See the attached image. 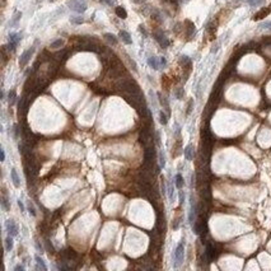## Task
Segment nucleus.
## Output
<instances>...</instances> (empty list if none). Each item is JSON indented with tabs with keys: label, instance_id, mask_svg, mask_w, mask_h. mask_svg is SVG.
<instances>
[{
	"label": "nucleus",
	"instance_id": "f257e3e1",
	"mask_svg": "<svg viewBox=\"0 0 271 271\" xmlns=\"http://www.w3.org/2000/svg\"><path fill=\"white\" fill-rule=\"evenodd\" d=\"M183 256H185V243L180 242L176 247L175 251V266L178 267V266L183 262Z\"/></svg>",
	"mask_w": 271,
	"mask_h": 271
},
{
	"label": "nucleus",
	"instance_id": "f03ea898",
	"mask_svg": "<svg viewBox=\"0 0 271 271\" xmlns=\"http://www.w3.org/2000/svg\"><path fill=\"white\" fill-rule=\"evenodd\" d=\"M5 227H7V230H8V234L12 235V237H15L17 234H18V225L15 224L14 220H12L9 219L8 222L5 223Z\"/></svg>",
	"mask_w": 271,
	"mask_h": 271
},
{
	"label": "nucleus",
	"instance_id": "7ed1b4c3",
	"mask_svg": "<svg viewBox=\"0 0 271 271\" xmlns=\"http://www.w3.org/2000/svg\"><path fill=\"white\" fill-rule=\"evenodd\" d=\"M33 51H35V49L32 47V49H28L26 52H23L22 57H20V60H19V66H20V67H24V66L28 64V61L31 60V56H32Z\"/></svg>",
	"mask_w": 271,
	"mask_h": 271
},
{
	"label": "nucleus",
	"instance_id": "20e7f679",
	"mask_svg": "<svg viewBox=\"0 0 271 271\" xmlns=\"http://www.w3.org/2000/svg\"><path fill=\"white\" fill-rule=\"evenodd\" d=\"M69 5H70L71 9L75 10V12H78V13H83V12L87 9L86 4L82 3L80 0H73V1L69 3Z\"/></svg>",
	"mask_w": 271,
	"mask_h": 271
},
{
	"label": "nucleus",
	"instance_id": "39448f33",
	"mask_svg": "<svg viewBox=\"0 0 271 271\" xmlns=\"http://www.w3.org/2000/svg\"><path fill=\"white\" fill-rule=\"evenodd\" d=\"M271 13V5L270 7H267V8H262L261 10H258L257 13L253 15V20H261V19H264V18H266V17H267L269 14Z\"/></svg>",
	"mask_w": 271,
	"mask_h": 271
},
{
	"label": "nucleus",
	"instance_id": "423d86ee",
	"mask_svg": "<svg viewBox=\"0 0 271 271\" xmlns=\"http://www.w3.org/2000/svg\"><path fill=\"white\" fill-rule=\"evenodd\" d=\"M154 37H155V40L158 41V43L162 46V47H168L169 41L167 40V37L164 36L162 32H155V33H154Z\"/></svg>",
	"mask_w": 271,
	"mask_h": 271
},
{
	"label": "nucleus",
	"instance_id": "0eeeda50",
	"mask_svg": "<svg viewBox=\"0 0 271 271\" xmlns=\"http://www.w3.org/2000/svg\"><path fill=\"white\" fill-rule=\"evenodd\" d=\"M181 148H182V143L181 139H177L176 143L173 144V150H172V155L173 157H178L181 153Z\"/></svg>",
	"mask_w": 271,
	"mask_h": 271
},
{
	"label": "nucleus",
	"instance_id": "6e6552de",
	"mask_svg": "<svg viewBox=\"0 0 271 271\" xmlns=\"http://www.w3.org/2000/svg\"><path fill=\"white\" fill-rule=\"evenodd\" d=\"M193 157H195V151H193L192 145L190 144V145H187L186 146V149H185V158L187 160H192Z\"/></svg>",
	"mask_w": 271,
	"mask_h": 271
},
{
	"label": "nucleus",
	"instance_id": "1a4fd4ad",
	"mask_svg": "<svg viewBox=\"0 0 271 271\" xmlns=\"http://www.w3.org/2000/svg\"><path fill=\"white\" fill-rule=\"evenodd\" d=\"M10 175H12V181H13V185L15 186V187H19V186H20V181H19V177H18V175H17V171H15V168H12V171H10Z\"/></svg>",
	"mask_w": 271,
	"mask_h": 271
},
{
	"label": "nucleus",
	"instance_id": "9d476101",
	"mask_svg": "<svg viewBox=\"0 0 271 271\" xmlns=\"http://www.w3.org/2000/svg\"><path fill=\"white\" fill-rule=\"evenodd\" d=\"M186 26H187V28H186V32H187V37H191L193 33H195V26H193V23L190 22V20H186Z\"/></svg>",
	"mask_w": 271,
	"mask_h": 271
},
{
	"label": "nucleus",
	"instance_id": "9b49d317",
	"mask_svg": "<svg viewBox=\"0 0 271 271\" xmlns=\"http://www.w3.org/2000/svg\"><path fill=\"white\" fill-rule=\"evenodd\" d=\"M175 182H176V187L177 188H182V187H183V183H185V182H183V177H182V175H180V173H177V175H176V178H175Z\"/></svg>",
	"mask_w": 271,
	"mask_h": 271
},
{
	"label": "nucleus",
	"instance_id": "f8f14e48",
	"mask_svg": "<svg viewBox=\"0 0 271 271\" xmlns=\"http://www.w3.org/2000/svg\"><path fill=\"white\" fill-rule=\"evenodd\" d=\"M120 37H121V40L124 41L125 43H128V45H130L131 42H133V41H131V38H130V35L126 31H121L120 32Z\"/></svg>",
	"mask_w": 271,
	"mask_h": 271
},
{
	"label": "nucleus",
	"instance_id": "ddd939ff",
	"mask_svg": "<svg viewBox=\"0 0 271 271\" xmlns=\"http://www.w3.org/2000/svg\"><path fill=\"white\" fill-rule=\"evenodd\" d=\"M116 14H117L118 18H122V19H125L126 17H128V13H126V10L122 7H117L116 8Z\"/></svg>",
	"mask_w": 271,
	"mask_h": 271
},
{
	"label": "nucleus",
	"instance_id": "4468645a",
	"mask_svg": "<svg viewBox=\"0 0 271 271\" xmlns=\"http://www.w3.org/2000/svg\"><path fill=\"white\" fill-rule=\"evenodd\" d=\"M36 262H37V266H36V269L37 270H47V267H46V265H45V262L42 261V258L40 256H36Z\"/></svg>",
	"mask_w": 271,
	"mask_h": 271
},
{
	"label": "nucleus",
	"instance_id": "2eb2a0df",
	"mask_svg": "<svg viewBox=\"0 0 271 271\" xmlns=\"http://www.w3.org/2000/svg\"><path fill=\"white\" fill-rule=\"evenodd\" d=\"M12 248H13V237L8 235L7 239H5V249L7 251H10Z\"/></svg>",
	"mask_w": 271,
	"mask_h": 271
},
{
	"label": "nucleus",
	"instance_id": "dca6fc26",
	"mask_svg": "<svg viewBox=\"0 0 271 271\" xmlns=\"http://www.w3.org/2000/svg\"><path fill=\"white\" fill-rule=\"evenodd\" d=\"M104 38L107 40L109 43H112V45H116L117 43V38H116V36H113L111 35V33H106L104 35Z\"/></svg>",
	"mask_w": 271,
	"mask_h": 271
},
{
	"label": "nucleus",
	"instance_id": "f3484780",
	"mask_svg": "<svg viewBox=\"0 0 271 271\" xmlns=\"http://www.w3.org/2000/svg\"><path fill=\"white\" fill-rule=\"evenodd\" d=\"M148 64H149L153 69H159V65H158V60H157V57H149V60H148Z\"/></svg>",
	"mask_w": 271,
	"mask_h": 271
},
{
	"label": "nucleus",
	"instance_id": "a211bd4d",
	"mask_svg": "<svg viewBox=\"0 0 271 271\" xmlns=\"http://www.w3.org/2000/svg\"><path fill=\"white\" fill-rule=\"evenodd\" d=\"M159 122L162 125H167V122H168V117H167V115L163 111L159 112Z\"/></svg>",
	"mask_w": 271,
	"mask_h": 271
},
{
	"label": "nucleus",
	"instance_id": "6ab92c4d",
	"mask_svg": "<svg viewBox=\"0 0 271 271\" xmlns=\"http://www.w3.org/2000/svg\"><path fill=\"white\" fill-rule=\"evenodd\" d=\"M20 40V36L18 35V33H12V35L9 36V42H12V43H18V41Z\"/></svg>",
	"mask_w": 271,
	"mask_h": 271
},
{
	"label": "nucleus",
	"instance_id": "aec40b11",
	"mask_svg": "<svg viewBox=\"0 0 271 271\" xmlns=\"http://www.w3.org/2000/svg\"><path fill=\"white\" fill-rule=\"evenodd\" d=\"M162 84H163L164 89H168V88L171 87V84H172V80H169L168 77H166V75H164L163 79H162Z\"/></svg>",
	"mask_w": 271,
	"mask_h": 271
},
{
	"label": "nucleus",
	"instance_id": "412c9836",
	"mask_svg": "<svg viewBox=\"0 0 271 271\" xmlns=\"http://www.w3.org/2000/svg\"><path fill=\"white\" fill-rule=\"evenodd\" d=\"M62 45H64V41L60 38V40H56L55 42H52V43L50 45V47H51V49H59V47H61Z\"/></svg>",
	"mask_w": 271,
	"mask_h": 271
},
{
	"label": "nucleus",
	"instance_id": "4be33fe9",
	"mask_svg": "<svg viewBox=\"0 0 271 271\" xmlns=\"http://www.w3.org/2000/svg\"><path fill=\"white\" fill-rule=\"evenodd\" d=\"M1 205H3V207H4V210L5 211H8L10 209V205H9V202H8V199H7V196L5 195H4L3 196V200H1Z\"/></svg>",
	"mask_w": 271,
	"mask_h": 271
},
{
	"label": "nucleus",
	"instance_id": "5701e85b",
	"mask_svg": "<svg viewBox=\"0 0 271 271\" xmlns=\"http://www.w3.org/2000/svg\"><path fill=\"white\" fill-rule=\"evenodd\" d=\"M159 96V99H160V103H162L163 106H164V108L167 109V111H169V104H168V101L166 99V98H163L162 97V94H158Z\"/></svg>",
	"mask_w": 271,
	"mask_h": 271
},
{
	"label": "nucleus",
	"instance_id": "b1692460",
	"mask_svg": "<svg viewBox=\"0 0 271 271\" xmlns=\"http://www.w3.org/2000/svg\"><path fill=\"white\" fill-rule=\"evenodd\" d=\"M28 211H29V214H31L32 217H36V209H35V206H33V204L31 201L28 202Z\"/></svg>",
	"mask_w": 271,
	"mask_h": 271
},
{
	"label": "nucleus",
	"instance_id": "393cba45",
	"mask_svg": "<svg viewBox=\"0 0 271 271\" xmlns=\"http://www.w3.org/2000/svg\"><path fill=\"white\" fill-rule=\"evenodd\" d=\"M249 5H252V7H257V5H260V4L264 3V0H247Z\"/></svg>",
	"mask_w": 271,
	"mask_h": 271
},
{
	"label": "nucleus",
	"instance_id": "a878e982",
	"mask_svg": "<svg viewBox=\"0 0 271 271\" xmlns=\"http://www.w3.org/2000/svg\"><path fill=\"white\" fill-rule=\"evenodd\" d=\"M14 99H15V91H10L9 92V102L13 103Z\"/></svg>",
	"mask_w": 271,
	"mask_h": 271
},
{
	"label": "nucleus",
	"instance_id": "bb28decb",
	"mask_svg": "<svg viewBox=\"0 0 271 271\" xmlns=\"http://www.w3.org/2000/svg\"><path fill=\"white\" fill-rule=\"evenodd\" d=\"M45 243H46V248H47L49 251L52 253V252H54V247H52V244L50 243V241H49V239H46V241H45Z\"/></svg>",
	"mask_w": 271,
	"mask_h": 271
},
{
	"label": "nucleus",
	"instance_id": "cd10ccee",
	"mask_svg": "<svg viewBox=\"0 0 271 271\" xmlns=\"http://www.w3.org/2000/svg\"><path fill=\"white\" fill-rule=\"evenodd\" d=\"M192 104H193V101L191 99V101L188 102V104H187V111H186V115H188V113L192 111Z\"/></svg>",
	"mask_w": 271,
	"mask_h": 271
},
{
	"label": "nucleus",
	"instance_id": "c85d7f7f",
	"mask_svg": "<svg viewBox=\"0 0 271 271\" xmlns=\"http://www.w3.org/2000/svg\"><path fill=\"white\" fill-rule=\"evenodd\" d=\"M159 160H160V164H159V166H160V167H164V164H166V160H164V157H163L162 153L159 154Z\"/></svg>",
	"mask_w": 271,
	"mask_h": 271
},
{
	"label": "nucleus",
	"instance_id": "c756f323",
	"mask_svg": "<svg viewBox=\"0 0 271 271\" xmlns=\"http://www.w3.org/2000/svg\"><path fill=\"white\" fill-rule=\"evenodd\" d=\"M176 96H177V98H182V96H183V89H182V88H180V89H177Z\"/></svg>",
	"mask_w": 271,
	"mask_h": 271
},
{
	"label": "nucleus",
	"instance_id": "7c9ffc66",
	"mask_svg": "<svg viewBox=\"0 0 271 271\" xmlns=\"http://www.w3.org/2000/svg\"><path fill=\"white\" fill-rule=\"evenodd\" d=\"M73 23H83V18H71Z\"/></svg>",
	"mask_w": 271,
	"mask_h": 271
},
{
	"label": "nucleus",
	"instance_id": "2f4dec72",
	"mask_svg": "<svg viewBox=\"0 0 271 271\" xmlns=\"http://www.w3.org/2000/svg\"><path fill=\"white\" fill-rule=\"evenodd\" d=\"M18 205L20 207V211H24V205H23V202L20 201V200H18Z\"/></svg>",
	"mask_w": 271,
	"mask_h": 271
},
{
	"label": "nucleus",
	"instance_id": "473e14b6",
	"mask_svg": "<svg viewBox=\"0 0 271 271\" xmlns=\"http://www.w3.org/2000/svg\"><path fill=\"white\" fill-rule=\"evenodd\" d=\"M0 154H1V159H0V160H4V159H5V151H4V149L0 150Z\"/></svg>",
	"mask_w": 271,
	"mask_h": 271
},
{
	"label": "nucleus",
	"instance_id": "72a5a7b5",
	"mask_svg": "<svg viewBox=\"0 0 271 271\" xmlns=\"http://www.w3.org/2000/svg\"><path fill=\"white\" fill-rule=\"evenodd\" d=\"M14 270H15V271H19V270H20V271H23L24 269H23V266H22V265H18V266H15V269H14Z\"/></svg>",
	"mask_w": 271,
	"mask_h": 271
},
{
	"label": "nucleus",
	"instance_id": "f704fd0d",
	"mask_svg": "<svg viewBox=\"0 0 271 271\" xmlns=\"http://www.w3.org/2000/svg\"><path fill=\"white\" fill-rule=\"evenodd\" d=\"M166 59H164V57H160V64H162V65H166Z\"/></svg>",
	"mask_w": 271,
	"mask_h": 271
},
{
	"label": "nucleus",
	"instance_id": "c9c22d12",
	"mask_svg": "<svg viewBox=\"0 0 271 271\" xmlns=\"http://www.w3.org/2000/svg\"><path fill=\"white\" fill-rule=\"evenodd\" d=\"M104 3H107L108 5H112V3H113V0H103Z\"/></svg>",
	"mask_w": 271,
	"mask_h": 271
},
{
	"label": "nucleus",
	"instance_id": "e433bc0d",
	"mask_svg": "<svg viewBox=\"0 0 271 271\" xmlns=\"http://www.w3.org/2000/svg\"><path fill=\"white\" fill-rule=\"evenodd\" d=\"M144 1H145V0H134V3H136V4H141Z\"/></svg>",
	"mask_w": 271,
	"mask_h": 271
}]
</instances>
